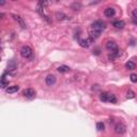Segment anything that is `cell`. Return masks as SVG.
<instances>
[{
    "mask_svg": "<svg viewBox=\"0 0 137 137\" xmlns=\"http://www.w3.org/2000/svg\"><path fill=\"white\" fill-rule=\"evenodd\" d=\"M115 13H116V11H115L114 8H106L104 11L105 16H107V17H112L115 15Z\"/></svg>",
    "mask_w": 137,
    "mask_h": 137,
    "instance_id": "ba28073f",
    "label": "cell"
},
{
    "mask_svg": "<svg viewBox=\"0 0 137 137\" xmlns=\"http://www.w3.org/2000/svg\"><path fill=\"white\" fill-rule=\"evenodd\" d=\"M107 96H108V92H102L100 95V99L103 102H107Z\"/></svg>",
    "mask_w": 137,
    "mask_h": 137,
    "instance_id": "2e32d148",
    "label": "cell"
},
{
    "mask_svg": "<svg viewBox=\"0 0 137 137\" xmlns=\"http://www.w3.org/2000/svg\"><path fill=\"white\" fill-rule=\"evenodd\" d=\"M104 123L103 122H98L96 123V128H98V131H104Z\"/></svg>",
    "mask_w": 137,
    "mask_h": 137,
    "instance_id": "d6986e66",
    "label": "cell"
},
{
    "mask_svg": "<svg viewBox=\"0 0 137 137\" xmlns=\"http://www.w3.org/2000/svg\"><path fill=\"white\" fill-rule=\"evenodd\" d=\"M107 102H109V103H117V98L115 96V94H112V93H109L108 92V96H107Z\"/></svg>",
    "mask_w": 137,
    "mask_h": 137,
    "instance_id": "7c38bea8",
    "label": "cell"
},
{
    "mask_svg": "<svg viewBox=\"0 0 137 137\" xmlns=\"http://www.w3.org/2000/svg\"><path fill=\"white\" fill-rule=\"evenodd\" d=\"M58 72H60V73H68V72H70V68L68 67V66H60V67H58Z\"/></svg>",
    "mask_w": 137,
    "mask_h": 137,
    "instance_id": "4fadbf2b",
    "label": "cell"
},
{
    "mask_svg": "<svg viewBox=\"0 0 137 137\" xmlns=\"http://www.w3.org/2000/svg\"><path fill=\"white\" fill-rule=\"evenodd\" d=\"M32 49L29 47V46H23L20 48V56L23 58H26V59H32Z\"/></svg>",
    "mask_w": 137,
    "mask_h": 137,
    "instance_id": "6da1fadb",
    "label": "cell"
},
{
    "mask_svg": "<svg viewBox=\"0 0 137 137\" xmlns=\"http://www.w3.org/2000/svg\"><path fill=\"white\" fill-rule=\"evenodd\" d=\"M12 17H13V19H14V20L17 21V23L20 25V27L23 28V29H25V28H26V24H25L24 19L21 18L19 15H16V14H12Z\"/></svg>",
    "mask_w": 137,
    "mask_h": 137,
    "instance_id": "8992f818",
    "label": "cell"
},
{
    "mask_svg": "<svg viewBox=\"0 0 137 137\" xmlns=\"http://www.w3.org/2000/svg\"><path fill=\"white\" fill-rule=\"evenodd\" d=\"M71 9H73V10H80L82 9V3L80 2H74V3H72L71 4Z\"/></svg>",
    "mask_w": 137,
    "mask_h": 137,
    "instance_id": "9a60e30c",
    "label": "cell"
},
{
    "mask_svg": "<svg viewBox=\"0 0 137 137\" xmlns=\"http://www.w3.org/2000/svg\"><path fill=\"white\" fill-rule=\"evenodd\" d=\"M130 79H131L132 83H137V74H131V76H130Z\"/></svg>",
    "mask_w": 137,
    "mask_h": 137,
    "instance_id": "44dd1931",
    "label": "cell"
},
{
    "mask_svg": "<svg viewBox=\"0 0 137 137\" xmlns=\"http://www.w3.org/2000/svg\"><path fill=\"white\" fill-rule=\"evenodd\" d=\"M132 15H133V19H134V21H135V23H137V9H135V10L133 11Z\"/></svg>",
    "mask_w": 137,
    "mask_h": 137,
    "instance_id": "7402d4cb",
    "label": "cell"
},
{
    "mask_svg": "<svg viewBox=\"0 0 137 137\" xmlns=\"http://www.w3.org/2000/svg\"><path fill=\"white\" fill-rule=\"evenodd\" d=\"M115 132L118 135H123L125 132H126V126L124 123H122V122H119L115 125Z\"/></svg>",
    "mask_w": 137,
    "mask_h": 137,
    "instance_id": "3957f363",
    "label": "cell"
},
{
    "mask_svg": "<svg viewBox=\"0 0 137 137\" xmlns=\"http://www.w3.org/2000/svg\"><path fill=\"white\" fill-rule=\"evenodd\" d=\"M6 86H9V80H6L5 78H1V87L5 88Z\"/></svg>",
    "mask_w": 137,
    "mask_h": 137,
    "instance_id": "ffe728a7",
    "label": "cell"
},
{
    "mask_svg": "<svg viewBox=\"0 0 137 137\" xmlns=\"http://www.w3.org/2000/svg\"><path fill=\"white\" fill-rule=\"evenodd\" d=\"M105 28H106L105 23H104V21H102V20H96V21H94V23L91 25V29L95 30V31H98L100 33H102V31L105 29Z\"/></svg>",
    "mask_w": 137,
    "mask_h": 137,
    "instance_id": "7a4b0ae2",
    "label": "cell"
},
{
    "mask_svg": "<svg viewBox=\"0 0 137 137\" xmlns=\"http://www.w3.org/2000/svg\"><path fill=\"white\" fill-rule=\"evenodd\" d=\"M19 90V86L15 85V86H10V87L6 88V92L8 93H15Z\"/></svg>",
    "mask_w": 137,
    "mask_h": 137,
    "instance_id": "8fae6325",
    "label": "cell"
},
{
    "mask_svg": "<svg viewBox=\"0 0 137 137\" xmlns=\"http://www.w3.org/2000/svg\"><path fill=\"white\" fill-rule=\"evenodd\" d=\"M45 83H46V85H48V86L55 85V83H56V77H55L54 75H52V74L47 75V76L45 77Z\"/></svg>",
    "mask_w": 137,
    "mask_h": 137,
    "instance_id": "52a82bcc",
    "label": "cell"
},
{
    "mask_svg": "<svg viewBox=\"0 0 137 137\" xmlns=\"http://www.w3.org/2000/svg\"><path fill=\"white\" fill-rule=\"evenodd\" d=\"M93 39H91L90 37L89 38H87V39H83V40H79V45H80L82 47H84V48H87V47H89L92 43H93Z\"/></svg>",
    "mask_w": 137,
    "mask_h": 137,
    "instance_id": "5b68a950",
    "label": "cell"
},
{
    "mask_svg": "<svg viewBox=\"0 0 137 137\" xmlns=\"http://www.w3.org/2000/svg\"><path fill=\"white\" fill-rule=\"evenodd\" d=\"M134 98H135V93H134L132 90H128V91L126 92V99L131 100V99H134Z\"/></svg>",
    "mask_w": 137,
    "mask_h": 137,
    "instance_id": "e0dca14e",
    "label": "cell"
},
{
    "mask_svg": "<svg viewBox=\"0 0 137 137\" xmlns=\"http://www.w3.org/2000/svg\"><path fill=\"white\" fill-rule=\"evenodd\" d=\"M112 26L116 28V29H122V28L125 26V24H124L123 20H116V21H114Z\"/></svg>",
    "mask_w": 137,
    "mask_h": 137,
    "instance_id": "9c48e42d",
    "label": "cell"
},
{
    "mask_svg": "<svg viewBox=\"0 0 137 137\" xmlns=\"http://www.w3.org/2000/svg\"><path fill=\"white\" fill-rule=\"evenodd\" d=\"M125 68H126L127 70H134V69L136 68V64H135L133 61H127V62L125 63Z\"/></svg>",
    "mask_w": 137,
    "mask_h": 137,
    "instance_id": "5bb4252c",
    "label": "cell"
},
{
    "mask_svg": "<svg viewBox=\"0 0 137 137\" xmlns=\"http://www.w3.org/2000/svg\"><path fill=\"white\" fill-rule=\"evenodd\" d=\"M23 95L26 96L27 99H33L35 96V90L32 89V88H28V89H25L23 90Z\"/></svg>",
    "mask_w": 137,
    "mask_h": 137,
    "instance_id": "277c9868",
    "label": "cell"
},
{
    "mask_svg": "<svg viewBox=\"0 0 137 137\" xmlns=\"http://www.w3.org/2000/svg\"><path fill=\"white\" fill-rule=\"evenodd\" d=\"M56 16H57V18L60 19V20H62V19H68V16L64 15V14H62V13H57Z\"/></svg>",
    "mask_w": 137,
    "mask_h": 137,
    "instance_id": "ac0fdd59",
    "label": "cell"
},
{
    "mask_svg": "<svg viewBox=\"0 0 137 137\" xmlns=\"http://www.w3.org/2000/svg\"><path fill=\"white\" fill-rule=\"evenodd\" d=\"M16 69H17L16 62L14 61V60H11L9 62V64H8V70H9V72H13V71H15Z\"/></svg>",
    "mask_w": 137,
    "mask_h": 137,
    "instance_id": "30bf717a",
    "label": "cell"
}]
</instances>
